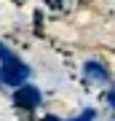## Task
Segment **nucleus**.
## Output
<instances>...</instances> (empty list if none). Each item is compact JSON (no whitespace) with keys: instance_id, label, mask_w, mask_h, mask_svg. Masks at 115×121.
Here are the masks:
<instances>
[{"instance_id":"f257e3e1","label":"nucleus","mask_w":115,"mask_h":121,"mask_svg":"<svg viewBox=\"0 0 115 121\" xmlns=\"http://www.w3.org/2000/svg\"><path fill=\"white\" fill-rule=\"evenodd\" d=\"M24 75H27V70L21 65H16L13 56H5V67H3V78H5V81H8V83H21Z\"/></svg>"},{"instance_id":"f03ea898","label":"nucleus","mask_w":115,"mask_h":121,"mask_svg":"<svg viewBox=\"0 0 115 121\" xmlns=\"http://www.w3.org/2000/svg\"><path fill=\"white\" fill-rule=\"evenodd\" d=\"M13 99H16V105H21V108H35V105L40 102V91L35 86H24V89L16 91Z\"/></svg>"},{"instance_id":"7ed1b4c3","label":"nucleus","mask_w":115,"mask_h":121,"mask_svg":"<svg viewBox=\"0 0 115 121\" xmlns=\"http://www.w3.org/2000/svg\"><path fill=\"white\" fill-rule=\"evenodd\" d=\"M86 70L91 73V78H104V70L99 67V65H94V62H88V65H86Z\"/></svg>"}]
</instances>
